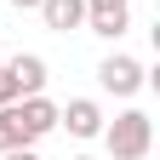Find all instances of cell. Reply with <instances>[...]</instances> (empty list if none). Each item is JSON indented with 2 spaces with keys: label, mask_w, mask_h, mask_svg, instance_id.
I'll return each instance as SVG.
<instances>
[{
  "label": "cell",
  "mask_w": 160,
  "mask_h": 160,
  "mask_svg": "<svg viewBox=\"0 0 160 160\" xmlns=\"http://www.w3.org/2000/svg\"><path fill=\"white\" fill-rule=\"evenodd\" d=\"M97 137L109 143L114 160H143V154L154 149V120H149L143 109H126V114L103 120V132H97Z\"/></svg>",
  "instance_id": "obj_1"
},
{
  "label": "cell",
  "mask_w": 160,
  "mask_h": 160,
  "mask_svg": "<svg viewBox=\"0 0 160 160\" xmlns=\"http://www.w3.org/2000/svg\"><path fill=\"white\" fill-rule=\"evenodd\" d=\"M97 80H103V92H114V97H132V92H143L149 69L137 63V57L114 52V57H103V63H97Z\"/></svg>",
  "instance_id": "obj_3"
},
{
  "label": "cell",
  "mask_w": 160,
  "mask_h": 160,
  "mask_svg": "<svg viewBox=\"0 0 160 160\" xmlns=\"http://www.w3.org/2000/svg\"><path fill=\"white\" fill-rule=\"evenodd\" d=\"M12 6H17V12H34V6H40V0H12Z\"/></svg>",
  "instance_id": "obj_12"
},
{
  "label": "cell",
  "mask_w": 160,
  "mask_h": 160,
  "mask_svg": "<svg viewBox=\"0 0 160 160\" xmlns=\"http://www.w3.org/2000/svg\"><path fill=\"white\" fill-rule=\"evenodd\" d=\"M23 137H17V126H12V103H0V154L6 149H17Z\"/></svg>",
  "instance_id": "obj_8"
},
{
  "label": "cell",
  "mask_w": 160,
  "mask_h": 160,
  "mask_svg": "<svg viewBox=\"0 0 160 160\" xmlns=\"http://www.w3.org/2000/svg\"><path fill=\"white\" fill-rule=\"evenodd\" d=\"M34 12L46 17V29H57V34H69V29L86 23V0H40Z\"/></svg>",
  "instance_id": "obj_5"
},
{
  "label": "cell",
  "mask_w": 160,
  "mask_h": 160,
  "mask_svg": "<svg viewBox=\"0 0 160 160\" xmlns=\"http://www.w3.org/2000/svg\"><path fill=\"white\" fill-rule=\"evenodd\" d=\"M74 160H92V154H74Z\"/></svg>",
  "instance_id": "obj_13"
},
{
  "label": "cell",
  "mask_w": 160,
  "mask_h": 160,
  "mask_svg": "<svg viewBox=\"0 0 160 160\" xmlns=\"http://www.w3.org/2000/svg\"><path fill=\"white\" fill-rule=\"evenodd\" d=\"M12 126H17L23 143H40L46 132H57V103H52V97H40V92L17 97V103H12Z\"/></svg>",
  "instance_id": "obj_2"
},
{
  "label": "cell",
  "mask_w": 160,
  "mask_h": 160,
  "mask_svg": "<svg viewBox=\"0 0 160 160\" xmlns=\"http://www.w3.org/2000/svg\"><path fill=\"white\" fill-rule=\"evenodd\" d=\"M86 23H92V34H103V40H120L132 29V12H86Z\"/></svg>",
  "instance_id": "obj_7"
},
{
  "label": "cell",
  "mask_w": 160,
  "mask_h": 160,
  "mask_svg": "<svg viewBox=\"0 0 160 160\" xmlns=\"http://www.w3.org/2000/svg\"><path fill=\"white\" fill-rule=\"evenodd\" d=\"M0 160H40V154H34V143H17V149H6Z\"/></svg>",
  "instance_id": "obj_11"
},
{
  "label": "cell",
  "mask_w": 160,
  "mask_h": 160,
  "mask_svg": "<svg viewBox=\"0 0 160 160\" xmlns=\"http://www.w3.org/2000/svg\"><path fill=\"white\" fill-rule=\"evenodd\" d=\"M17 97H23V92H17V80H12V69H6V57H0V103H17Z\"/></svg>",
  "instance_id": "obj_9"
},
{
  "label": "cell",
  "mask_w": 160,
  "mask_h": 160,
  "mask_svg": "<svg viewBox=\"0 0 160 160\" xmlns=\"http://www.w3.org/2000/svg\"><path fill=\"white\" fill-rule=\"evenodd\" d=\"M86 12H132V0H86Z\"/></svg>",
  "instance_id": "obj_10"
},
{
  "label": "cell",
  "mask_w": 160,
  "mask_h": 160,
  "mask_svg": "<svg viewBox=\"0 0 160 160\" xmlns=\"http://www.w3.org/2000/svg\"><path fill=\"white\" fill-rule=\"evenodd\" d=\"M6 69H12V80H17V92H40L46 86V57H34V52H17V57H6Z\"/></svg>",
  "instance_id": "obj_6"
},
{
  "label": "cell",
  "mask_w": 160,
  "mask_h": 160,
  "mask_svg": "<svg viewBox=\"0 0 160 160\" xmlns=\"http://www.w3.org/2000/svg\"><path fill=\"white\" fill-rule=\"evenodd\" d=\"M57 126H69L74 137H97L103 132V109H97L92 97H74L69 109H57Z\"/></svg>",
  "instance_id": "obj_4"
}]
</instances>
